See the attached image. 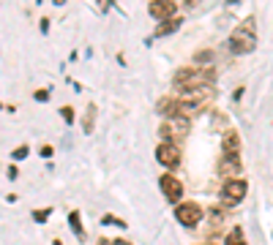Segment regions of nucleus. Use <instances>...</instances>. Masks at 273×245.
Returning <instances> with one entry per match:
<instances>
[{"mask_svg":"<svg viewBox=\"0 0 273 245\" xmlns=\"http://www.w3.org/2000/svg\"><path fill=\"white\" fill-rule=\"evenodd\" d=\"M208 218H211V224H213V226H222V221H224V210H222V207H213L211 213H208Z\"/></svg>","mask_w":273,"mask_h":245,"instance_id":"15","label":"nucleus"},{"mask_svg":"<svg viewBox=\"0 0 273 245\" xmlns=\"http://www.w3.org/2000/svg\"><path fill=\"white\" fill-rule=\"evenodd\" d=\"M68 226L77 232V237L85 235V232H82V221H79V213H77V210H74V213H68Z\"/></svg>","mask_w":273,"mask_h":245,"instance_id":"14","label":"nucleus"},{"mask_svg":"<svg viewBox=\"0 0 273 245\" xmlns=\"http://www.w3.org/2000/svg\"><path fill=\"white\" fill-rule=\"evenodd\" d=\"M156 161L167 169H175L181 163V144H172V142H161L156 147Z\"/></svg>","mask_w":273,"mask_h":245,"instance_id":"6","label":"nucleus"},{"mask_svg":"<svg viewBox=\"0 0 273 245\" xmlns=\"http://www.w3.org/2000/svg\"><path fill=\"white\" fill-rule=\"evenodd\" d=\"M27 153H30V147H27V144H19V147L14 150V158L22 161V158H27Z\"/></svg>","mask_w":273,"mask_h":245,"instance_id":"17","label":"nucleus"},{"mask_svg":"<svg viewBox=\"0 0 273 245\" xmlns=\"http://www.w3.org/2000/svg\"><path fill=\"white\" fill-rule=\"evenodd\" d=\"M246 180H227L222 188V202L227 204V207H235V204H241L243 199H246Z\"/></svg>","mask_w":273,"mask_h":245,"instance_id":"4","label":"nucleus"},{"mask_svg":"<svg viewBox=\"0 0 273 245\" xmlns=\"http://www.w3.org/2000/svg\"><path fill=\"white\" fill-rule=\"evenodd\" d=\"M93 120H96V107H93V104H88V112H85V120H82V131L85 133H90L93 131Z\"/></svg>","mask_w":273,"mask_h":245,"instance_id":"13","label":"nucleus"},{"mask_svg":"<svg viewBox=\"0 0 273 245\" xmlns=\"http://www.w3.org/2000/svg\"><path fill=\"white\" fill-rule=\"evenodd\" d=\"M254 46H257V22H254V16H246V19L230 33L227 49L232 55H249V52H254Z\"/></svg>","mask_w":273,"mask_h":245,"instance_id":"2","label":"nucleus"},{"mask_svg":"<svg viewBox=\"0 0 273 245\" xmlns=\"http://www.w3.org/2000/svg\"><path fill=\"white\" fill-rule=\"evenodd\" d=\"M222 150H224V155H238L241 153V136H238L235 128H227V131H224Z\"/></svg>","mask_w":273,"mask_h":245,"instance_id":"9","label":"nucleus"},{"mask_svg":"<svg viewBox=\"0 0 273 245\" xmlns=\"http://www.w3.org/2000/svg\"><path fill=\"white\" fill-rule=\"evenodd\" d=\"M202 215H205V213H202V207H200L197 202L178 204V210H175L178 224H181V226H189V229H191V226H197V224H200V221H202Z\"/></svg>","mask_w":273,"mask_h":245,"instance_id":"5","label":"nucleus"},{"mask_svg":"<svg viewBox=\"0 0 273 245\" xmlns=\"http://www.w3.org/2000/svg\"><path fill=\"white\" fill-rule=\"evenodd\" d=\"M60 115H63V120H66L68 125H74V109H71V107H63Z\"/></svg>","mask_w":273,"mask_h":245,"instance_id":"18","label":"nucleus"},{"mask_svg":"<svg viewBox=\"0 0 273 245\" xmlns=\"http://www.w3.org/2000/svg\"><path fill=\"white\" fill-rule=\"evenodd\" d=\"M159 136L161 142H172V144H181L186 136H189V120L178 118V120H164L159 128Z\"/></svg>","mask_w":273,"mask_h":245,"instance_id":"3","label":"nucleus"},{"mask_svg":"<svg viewBox=\"0 0 273 245\" xmlns=\"http://www.w3.org/2000/svg\"><path fill=\"white\" fill-rule=\"evenodd\" d=\"M159 185H161V194H164L167 202H181L183 185H181V180H178V177H172V174H161Z\"/></svg>","mask_w":273,"mask_h":245,"instance_id":"7","label":"nucleus"},{"mask_svg":"<svg viewBox=\"0 0 273 245\" xmlns=\"http://www.w3.org/2000/svg\"><path fill=\"white\" fill-rule=\"evenodd\" d=\"M148 11H150L153 19H161V22L172 19V16H175V0H150Z\"/></svg>","mask_w":273,"mask_h":245,"instance_id":"8","label":"nucleus"},{"mask_svg":"<svg viewBox=\"0 0 273 245\" xmlns=\"http://www.w3.org/2000/svg\"><path fill=\"white\" fill-rule=\"evenodd\" d=\"M230 3H238V0H230Z\"/></svg>","mask_w":273,"mask_h":245,"instance_id":"28","label":"nucleus"},{"mask_svg":"<svg viewBox=\"0 0 273 245\" xmlns=\"http://www.w3.org/2000/svg\"><path fill=\"white\" fill-rule=\"evenodd\" d=\"M5 174H8V177H11V180H16V174H19V169H16V166H14V163H11V166H8V172H5Z\"/></svg>","mask_w":273,"mask_h":245,"instance_id":"22","label":"nucleus"},{"mask_svg":"<svg viewBox=\"0 0 273 245\" xmlns=\"http://www.w3.org/2000/svg\"><path fill=\"white\" fill-rule=\"evenodd\" d=\"M181 25H183V19H181V16H172V19L161 22V25L156 27V36H170V33H175Z\"/></svg>","mask_w":273,"mask_h":245,"instance_id":"11","label":"nucleus"},{"mask_svg":"<svg viewBox=\"0 0 273 245\" xmlns=\"http://www.w3.org/2000/svg\"><path fill=\"white\" fill-rule=\"evenodd\" d=\"M41 33H49V19H46V16L41 19Z\"/></svg>","mask_w":273,"mask_h":245,"instance_id":"24","label":"nucleus"},{"mask_svg":"<svg viewBox=\"0 0 273 245\" xmlns=\"http://www.w3.org/2000/svg\"><path fill=\"white\" fill-rule=\"evenodd\" d=\"M55 3H57V5H63V3H66V0H55Z\"/></svg>","mask_w":273,"mask_h":245,"instance_id":"27","label":"nucleus"},{"mask_svg":"<svg viewBox=\"0 0 273 245\" xmlns=\"http://www.w3.org/2000/svg\"><path fill=\"white\" fill-rule=\"evenodd\" d=\"M194 60H197V63H205V60L211 63V60H213V52H211V49H202V52H197V55H194Z\"/></svg>","mask_w":273,"mask_h":245,"instance_id":"16","label":"nucleus"},{"mask_svg":"<svg viewBox=\"0 0 273 245\" xmlns=\"http://www.w3.org/2000/svg\"><path fill=\"white\" fill-rule=\"evenodd\" d=\"M38 153H41L44 158H52V153H55V150H52V144H44V147L38 150Z\"/></svg>","mask_w":273,"mask_h":245,"instance_id":"21","label":"nucleus"},{"mask_svg":"<svg viewBox=\"0 0 273 245\" xmlns=\"http://www.w3.org/2000/svg\"><path fill=\"white\" fill-rule=\"evenodd\" d=\"M197 3H200V0H183V5H189V8H191V5H197Z\"/></svg>","mask_w":273,"mask_h":245,"instance_id":"25","label":"nucleus"},{"mask_svg":"<svg viewBox=\"0 0 273 245\" xmlns=\"http://www.w3.org/2000/svg\"><path fill=\"white\" fill-rule=\"evenodd\" d=\"M224 243L227 245H246V237H243L241 226H232V229L227 232V237H224Z\"/></svg>","mask_w":273,"mask_h":245,"instance_id":"12","label":"nucleus"},{"mask_svg":"<svg viewBox=\"0 0 273 245\" xmlns=\"http://www.w3.org/2000/svg\"><path fill=\"white\" fill-rule=\"evenodd\" d=\"M112 245H131V243H126V240H112Z\"/></svg>","mask_w":273,"mask_h":245,"instance_id":"26","label":"nucleus"},{"mask_svg":"<svg viewBox=\"0 0 273 245\" xmlns=\"http://www.w3.org/2000/svg\"><path fill=\"white\" fill-rule=\"evenodd\" d=\"M241 172V158L238 155H222V161H219V174H224V177H232V174Z\"/></svg>","mask_w":273,"mask_h":245,"instance_id":"10","label":"nucleus"},{"mask_svg":"<svg viewBox=\"0 0 273 245\" xmlns=\"http://www.w3.org/2000/svg\"><path fill=\"white\" fill-rule=\"evenodd\" d=\"M46 98H49V93H46V90H38L36 93V101H46Z\"/></svg>","mask_w":273,"mask_h":245,"instance_id":"23","label":"nucleus"},{"mask_svg":"<svg viewBox=\"0 0 273 245\" xmlns=\"http://www.w3.org/2000/svg\"><path fill=\"white\" fill-rule=\"evenodd\" d=\"M213 79H216L213 68L186 66V68H178V71H175V77H172V85H175V90H181V93H194V90H202V87H208Z\"/></svg>","mask_w":273,"mask_h":245,"instance_id":"1","label":"nucleus"},{"mask_svg":"<svg viewBox=\"0 0 273 245\" xmlns=\"http://www.w3.org/2000/svg\"><path fill=\"white\" fill-rule=\"evenodd\" d=\"M104 224H112V226H120V229H126V224L120 218H112V215H104Z\"/></svg>","mask_w":273,"mask_h":245,"instance_id":"20","label":"nucleus"},{"mask_svg":"<svg viewBox=\"0 0 273 245\" xmlns=\"http://www.w3.org/2000/svg\"><path fill=\"white\" fill-rule=\"evenodd\" d=\"M46 218H49V210H36V213H33V221H36V224H44Z\"/></svg>","mask_w":273,"mask_h":245,"instance_id":"19","label":"nucleus"}]
</instances>
